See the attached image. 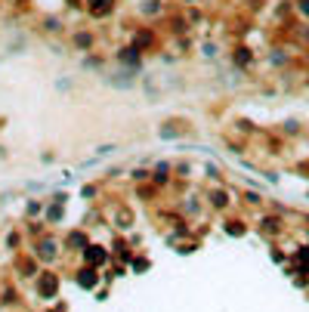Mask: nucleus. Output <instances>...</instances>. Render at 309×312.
<instances>
[{
    "mask_svg": "<svg viewBox=\"0 0 309 312\" xmlns=\"http://www.w3.org/2000/svg\"><path fill=\"white\" fill-rule=\"evenodd\" d=\"M93 10H108V0H96V3H93Z\"/></svg>",
    "mask_w": 309,
    "mask_h": 312,
    "instance_id": "f257e3e1",
    "label": "nucleus"
}]
</instances>
